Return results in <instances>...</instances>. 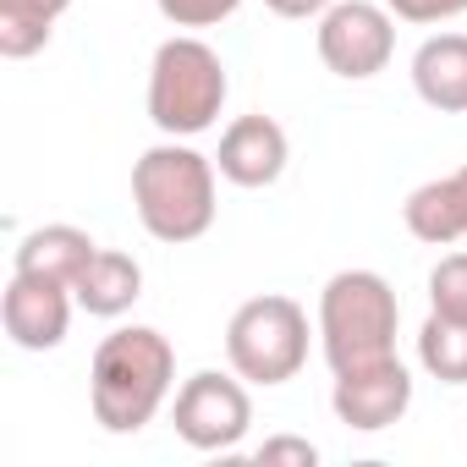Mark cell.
I'll use <instances>...</instances> for the list:
<instances>
[{
  "label": "cell",
  "instance_id": "cell-1",
  "mask_svg": "<svg viewBox=\"0 0 467 467\" xmlns=\"http://www.w3.org/2000/svg\"><path fill=\"white\" fill-rule=\"evenodd\" d=\"M176 390V347L154 325H121L99 341L88 368V407L105 434H138Z\"/></svg>",
  "mask_w": 467,
  "mask_h": 467
},
{
  "label": "cell",
  "instance_id": "cell-2",
  "mask_svg": "<svg viewBox=\"0 0 467 467\" xmlns=\"http://www.w3.org/2000/svg\"><path fill=\"white\" fill-rule=\"evenodd\" d=\"M214 160L198 154L187 138H165L138 154L132 165V209L154 243H198L214 225Z\"/></svg>",
  "mask_w": 467,
  "mask_h": 467
},
{
  "label": "cell",
  "instance_id": "cell-3",
  "mask_svg": "<svg viewBox=\"0 0 467 467\" xmlns=\"http://www.w3.org/2000/svg\"><path fill=\"white\" fill-rule=\"evenodd\" d=\"M231 94L225 61L198 34H171L149 61V121L165 138H198L220 121Z\"/></svg>",
  "mask_w": 467,
  "mask_h": 467
},
{
  "label": "cell",
  "instance_id": "cell-4",
  "mask_svg": "<svg viewBox=\"0 0 467 467\" xmlns=\"http://www.w3.org/2000/svg\"><path fill=\"white\" fill-rule=\"evenodd\" d=\"M401 303L379 270H336L319 292V347L330 374L396 352Z\"/></svg>",
  "mask_w": 467,
  "mask_h": 467
},
{
  "label": "cell",
  "instance_id": "cell-5",
  "mask_svg": "<svg viewBox=\"0 0 467 467\" xmlns=\"http://www.w3.org/2000/svg\"><path fill=\"white\" fill-rule=\"evenodd\" d=\"M225 363L248 385H286L308 363V308L286 292L248 297L225 325Z\"/></svg>",
  "mask_w": 467,
  "mask_h": 467
},
{
  "label": "cell",
  "instance_id": "cell-6",
  "mask_svg": "<svg viewBox=\"0 0 467 467\" xmlns=\"http://www.w3.org/2000/svg\"><path fill=\"white\" fill-rule=\"evenodd\" d=\"M171 429L182 445L192 451H237L254 429V396H248V379L231 368H198L182 379L176 401H171Z\"/></svg>",
  "mask_w": 467,
  "mask_h": 467
},
{
  "label": "cell",
  "instance_id": "cell-7",
  "mask_svg": "<svg viewBox=\"0 0 467 467\" xmlns=\"http://www.w3.org/2000/svg\"><path fill=\"white\" fill-rule=\"evenodd\" d=\"M314 45H319L325 72H336L347 83H368L396 56V17L385 0H336L319 17Z\"/></svg>",
  "mask_w": 467,
  "mask_h": 467
},
{
  "label": "cell",
  "instance_id": "cell-8",
  "mask_svg": "<svg viewBox=\"0 0 467 467\" xmlns=\"http://www.w3.org/2000/svg\"><path fill=\"white\" fill-rule=\"evenodd\" d=\"M407 407H412V374L396 352L358 363V368H341L330 385V412L352 434H385L390 423L407 418Z\"/></svg>",
  "mask_w": 467,
  "mask_h": 467
},
{
  "label": "cell",
  "instance_id": "cell-9",
  "mask_svg": "<svg viewBox=\"0 0 467 467\" xmlns=\"http://www.w3.org/2000/svg\"><path fill=\"white\" fill-rule=\"evenodd\" d=\"M72 308H78L72 286L12 270L6 297H0V325H6V341L17 352H56L72 330Z\"/></svg>",
  "mask_w": 467,
  "mask_h": 467
},
{
  "label": "cell",
  "instance_id": "cell-10",
  "mask_svg": "<svg viewBox=\"0 0 467 467\" xmlns=\"http://www.w3.org/2000/svg\"><path fill=\"white\" fill-rule=\"evenodd\" d=\"M286 160H292V138L275 116H237L225 132H220V154H214V171L231 182V187H275L286 176Z\"/></svg>",
  "mask_w": 467,
  "mask_h": 467
},
{
  "label": "cell",
  "instance_id": "cell-11",
  "mask_svg": "<svg viewBox=\"0 0 467 467\" xmlns=\"http://www.w3.org/2000/svg\"><path fill=\"white\" fill-rule=\"evenodd\" d=\"M412 88L440 116H467V34H434L412 50Z\"/></svg>",
  "mask_w": 467,
  "mask_h": 467
},
{
  "label": "cell",
  "instance_id": "cell-12",
  "mask_svg": "<svg viewBox=\"0 0 467 467\" xmlns=\"http://www.w3.org/2000/svg\"><path fill=\"white\" fill-rule=\"evenodd\" d=\"M94 254H99V243L88 237L83 225L56 220V225H34L28 237L17 243L12 270H23V275H45V281H61V286H78V275L88 270Z\"/></svg>",
  "mask_w": 467,
  "mask_h": 467
},
{
  "label": "cell",
  "instance_id": "cell-13",
  "mask_svg": "<svg viewBox=\"0 0 467 467\" xmlns=\"http://www.w3.org/2000/svg\"><path fill=\"white\" fill-rule=\"evenodd\" d=\"M401 220L418 243L429 248H451L467 237V187H462V171L451 176H434V182H418L401 203Z\"/></svg>",
  "mask_w": 467,
  "mask_h": 467
},
{
  "label": "cell",
  "instance_id": "cell-14",
  "mask_svg": "<svg viewBox=\"0 0 467 467\" xmlns=\"http://www.w3.org/2000/svg\"><path fill=\"white\" fill-rule=\"evenodd\" d=\"M72 297H78V308L94 314V319H121V314L143 297V265H138L132 254H121V248H99V254L88 259V270L78 275Z\"/></svg>",
  "mask_w": 467,
  "mask_h": 467
},
{
  "label": "cell",
  "instance_id": "cell-15",
  "mask_svg": "<svg viewBox=\"0 0 467 467\" xmlns=\"http://www.w3.org/2000/svg\"><path fill=\"white\" fill-rule=\"evenodd\" d=\"M418 368L440 385H467V319L429 314L418 330Z\"/></svg>",
  "mask_w": 467,
  "mask_h": 467
},
{
  "label": "cell",
  "instance_id": "cell-16",
  "mask_svg": "<svg viewBox=\"0 0 467 467\" xmlns=\"http://www.w3.org/2000/svg\"><path fill=\"white\" fill-rule=\"evenodd\" d=\"M429 314L467 319V254H445L429 270Z\"/></svg>",
  "mask_w": 467,
  "mask_h": 467
},
{
  "label": "cell",
  "instance_id": "cell-17",
  "mask_svg": "<svg viewBox=\"0 0 467 467\" xmlns=\"http://www.w3.org/2000/svg\"><path fill=\"white\" fill-rule=\"evenodd\" d=\"M171 28H220L225 17L243 12V0H154Z\"/></svg>",
  "mask_w": 467,
  "mask_h": 467
},
{
  "label": "cell",
  "instance_id": "cell-18",
  "mask_svg": "<svg viewBox=\"0 0 467 467\" xmlns=\"http://www.w3.org/2000/svg\"><path fill=\"white\" fill-rule=\"evenodd\" d=\"M254 456L265 467H319V445L314 440H297V434H270Z\"/></svg>",
  "mask_w": 467,
  "mask_h": 467
},
{
  "label": "cell",
  "instance_id": "cell-19",
  "mask_svg": "<svg viewBox=\"0 0 467 467\" xmlns=\"http://www.w3.org/2000/svg\"><path fill=\"white\" fill-rule=\"evenodd\" d=\"M385 6H390L396 23H418V28H429V23H451V17H462V12H467V0H385Z\"/></svg>",
  "mask_w": 467,
  "mask_h": 467
},
{
  "label": "cell",
  "instance_id": "cell-20",
  "mask_svg": "<svg viewBox=\"0 0 467 467\" xmlns=\"http://www.w3.org/2000/svg\"><path fill=\"white\" fill-rule=\"evenodd\" d=\"M265 6H270L275 17H286V23H308V17L319 23V17L336 6V0H265Z\"/></svg>",
  "mask_w": 467,
  "mask_h": 467
},
{
  "label": "cell",
  "instance_id": "cell-21",
  "mask_svg": "<svg viewBox=\"0 0 467 467\" xmlns=\"http://www.w3.org/2000/svg\"><path fill=\"white\" fill-rule=\"evenodd\" d=\"M0 6H17L28 17H45V23H61L72 12V0H0Z\"/></svg>",
  "mask_w": 467,
  "mask_h": 467
},
{
  "label": "cell",
  "instance_id": "cell-22",
  "mask_svg": "<svg viewBox=\"0 0 467 467\" xmlns=\"http://www.w3.org/2000/svg\"><path fill=\"white\" fill-rule=\"evenodd\" d=\"M462 187H467V165H462Z\"/></svg>",
  "mask_w": 467,
  "mask_h": 467
}]
</instances>
